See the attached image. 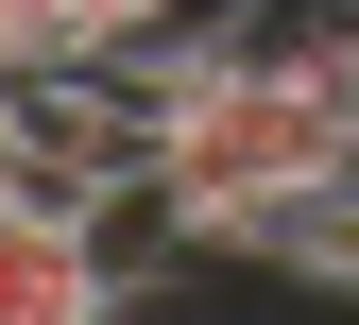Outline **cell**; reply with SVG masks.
<instances>
[{"mask_svg": "<svg viewBox=\"0 0 359 325\" xmlns=\"http://www.w3.org/2000/svg\"><path fill=\"white\" fill-rule=\"evenodd\" d=\"M18 137H34V189L103 206V189L154 171V86H137V69H34V86H18Z\"/></svg>", "mask_w": 359, "mask_h": 325, "instance_id": "1", "label": "cell"}, {"mask_svg": "<svg viewBox=\"0 0 359 325\" xmlns=\"http://www.w3.org/2000/svg\"><path fill=\"white\" fill-rule=\"evenodd\" d=\"M120 308V257L69 189H0V325H103Z\"/></svg>", "mask_w": 359, "mask_h": 325, "instance_id": "2", "label": "cell"}, {"mask_svg": "<svg viewBox=\"0 0 359 325\" xmlns=\"http://www.w3.org/2000/svg\"><path fill=\"white\" fill-rule=\"evenodd\" d=\"M240 274H274V291H325V308H359V171L291 189V206L240 240Z\"/></svg>", "mask_w": 359, "mask_h": 325, "instance_id": "3", "label": "cell"}, {"mask_svg": "<svg viewBox=\"0 0 359 325\" xmlns=\"http://www.w3.org/2000/svg\"><path fill=\"white\" fill-rule=\"evenodd\" d=\"M18 18H34V69H120L154 34H189L205 0H18Z\"/></svg>", "mask_w": 359, "mask_h": 325, "instance_id": "4", "label": "cell"}, {"mask_svg": "<svg viewBox=\"0 0 359 325\" xmlns=\"http://www.w3.org/2000/svg\"><path fill=\"white\" fill-rule=\"evenodd\" d=\"M0 189H34V137H18V86H0Z\"/></svg>", "mask_w": 359, "mask_h": 325, "instance_id": "5", "label": "cell"}, {"mask_svg": "<svg viewBox=\"0 0 359 325\" xmlns=\"http://www.w3.org/2000/svg\"><path fill=\"white\" fill-rule=\"evenodd\" d=\"M0 86H34V18H18V0H0Z\"/></svg>", "mask_w": 359, "mask_h": 325, "instance_id": "6", "label": "cell"}]
</instances>
